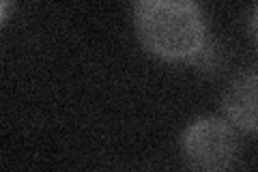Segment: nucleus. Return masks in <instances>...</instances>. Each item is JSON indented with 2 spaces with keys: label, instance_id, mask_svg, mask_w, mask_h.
<instances>
[{
  "label": "nucleus",
  "instance_id": "nucleus-1",
  "mask_svg": "<svg viewBox=\"0 0 258 172\" xmlns=\"http://www.w3.org/2000/svg\"><path fill=\"white\" fill-rule=\"evenodd\" d=\"M136 37L149 54L166 63H194L205 54L209 28L196 0H136Z\"/></svg>",
  "mask_w": 258,
  "mask_h": 172
},
{
  "label": "nucleus",
  "instance_id": "nucleus-2",
  "mask_svg": "<svg viewBox=\"0 0 258 172\" xmlns=\"http://www.w3.org/2000/svg\"><path fill=\"white\" fill-rule=\"evenodd\" d=\"M241 149L239 129L217 114H200L179 136L181 157L191 172H226Z\"/></svg>",
  "mask_w": 258,
  "mask_h": 172
},
{
  "label": "nucleus",
  "instance_id": "nucleus-3",
  "mask_svg": "<svg viewBox=\"0 0 258 172\" xmlns=\"http://www.w3.org/2000/svg\"><path fill=\"white\" fill-rule=\"evenodd\" d=\"M224 119L239 132L258 134V69L249 67L237 73L220 97Z\"/></svg>",
  "mask_w": 258,
  "mask_h": 172
},
{
  "label": "nucleus",
  "instance_id": "nucleus-4",
  "mask_svg": "<svg viewBox=\"0 0 258 172\" xmlns=\"http://www.w3.org/2000/svg\"><path fill=\"white\" fill-rule=\"evenodd\" d=\"M249 35H252L254 45L258 47V5L252 9V15H249Z\"/></svg>",
  "mask_w": 258,
  "mask_h": 172
}]
</instances>
